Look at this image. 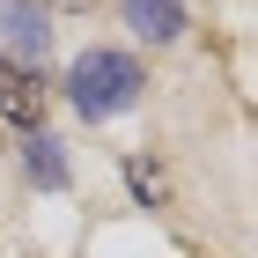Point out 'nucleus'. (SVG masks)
Segmentation results:
<instances>
[{
	"mask_svg": "<svg viewBox=\"0 0 258 258\" xmlns=\"http://www.w3.org/2000/svg\"><path fill=\"white\" fill-rule=\"evenodd\" d=\"M67 96H74L81 118H118L125 103L140 96V67L125 52H81L74 74H67Z\"/></svg>",
	"mask_w": 258,
	"mask_h": 258,
	"instance_id": "1",
	"label": "nucleus"
},
{
	"mask_svg": "<svg viewBox=\"0 0 258 258\" xmlns=\"http://www.w3.org/2000/svg\"><path fill=\"white\" fill-rule=\"evenodd\" d=\"M0 44H8V52H22V59H30V74H37V59L52 52V22H44L37 0H0Z\"/></svg>",
	"mask_w": 258,
	"mask_h": 258,
	"instance_id": "2",
	"label": "nucleus"
},
{
	"mask_svg": "<svg viewBox=\"0 0 258 258\" xmlns=\"http://www.w3.org/2000/svg\"><path fill=\"white\" fill-rule=\"evenodd\" d=\"M37 111H44L37 74H30V67H8V59H0V118H8V125H22V133H37Z\"/></svg>",
	"mask_w": 258,
	"mask_h": 258,
	"instance_id": "3",
	"label": "nucleus"
},
{
	"mask_svg": "<svg viewBox=\"0 0 258 258\" xmlns=\"http://www.w3.org/2000/svg\"><path fill=\"white\" fill-rule=\"evenodd\" d=\"M125 22H133L148 44H170L184 30V0H125Z\"/></svg>",
	"mask_w": 258,
	"mask_h": 258,
	"instance_id": "4",
	"label": "nucleus"
},
{
	"mask_svg": "<svg viewBox=\"0 0 258 258\" xmlns=\"http://www.w3.org/2000/svg\"><path fill=\"white\" fill-rule=\"evenodd\" d=\"M22 170H30V184L59 192V184H67V155H59V140H52V133H30V140H22Z\"/></svg>",
	"mask_w": 258,
	"mask_h": 258,
	"instance_id": "5",
	"label": "nucleus"
},
{
	"mask_svg": "<svg viewBox=\"0 0 258 258\" xmlns=\"http://www.w3.org/2000/svg\"><path fill=\"white\" fill-rule=\"evenodd\" d=\"M125 177H133V192H140V199H162V177H155V170H148V162H133Z\"/></svg>",
	"mask_w": 258,
	"mask_h": 258,
	"instance_id": "6",
	"label": "nucleus"
}]
</instances>
